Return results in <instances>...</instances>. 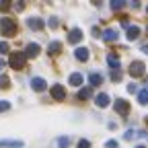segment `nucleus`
Masks as SVG:
<instances>
[{"label":"nucleus","instance_id":"nucleus-4","mask_svg":"<svg viewBox=\"0 0 148 148\" xmlns=\"http://www.w3.org/2000/svg\"><path fill=\"white\" fill-rule=\"evenodd\" d=\"M51 99L53 101H64L66 99V88L62 84H53L51 86Z\"/></svg>","mask_w":148,"mask_h":148},{"label":"nucleus","instance_id":"nucleus-34","mask_svg":"<svg viewBox=\"0 0 148 148\" xmlns=\"http://www.w3.org/2000/svg\"><path fill=\"white\" fill-rule=\"evenodd\" d=\"M136 148H146V146H142V144H140V146H136Z\"/></svg>","mask_w":148,"mask_h":148},{"label":"nucleus","instance_id":"nucleus-25","mask_svg":"<svg viewBox=\"0 0 148 148\" xmlns=\"http://www.w3.org/2000/svg\"><path fill=\"white\" fill-rule=\"evenodd\" d=\"M47 25H49L51 29H56V27H58V18H53V16H51L49 21H47Z\"/></svg>","mask_w":148,"mask_h":148},{"label":"nucleus","instance_id":"nucleus-15","mask_svg":"<svg viewBox=\"0 0 148 148\" xmlns=\"http://www.w3.org/2000/svg\"><path fill=\"white\" fill-rule=\"evenodd\" d=\"M68 82H70L72 86H80V84H82V74H78V72H74V74H70V78H68Z\"/></svg>","mask_w":148,"mask_h":148},{"label":"nucleus","instance_id":"nucleus-6","mask_svg":"<svg viewBox=\"0 0 148 148\" xmlns=\"http://www.w3.org/2000/svg\"><path fill=\"white\" fill-rule=\"evenodd\" d=\"M39 51H41V49H39V45H37V43H29V45L25 47L23 53H25V58H35Z\"/></svg>","mask_w":148,"mask_h":148},{"label":"nucleus","instance_id":"nucleus-20","mask_svg":"<svg viewBox=\"0 0 148 148\" xmlns=\"http://www.w3.org/2000/svg\"><path fill=\"white\" fill-rule=\"evenodd\" d=\"M58 146H60V148H68V146H70V138H68V136L58 138Z\"/></svg>","mask_w":148,"mask_h":148},{"label":"nucleus","instance_id":"nucleus-27","mask_svg":"<svg viewBox=\"0 0 148 148\" xmlns=\"http://www.w3.org/2000/svg\"><path fill=\"white\" fill-rule=\"evenodd\" d=\"M78 148H90V142L88 140H80L78 142Z\"/></svg>","mask_w":148,"mask_h":148},{"label":"nucleus","instance_id":"nucleus-28","mask_svg":"<svg viewBox=\"0 0 148 148\" xmlns=\"http://www.w3.org/2000/svg\"><path fill=\"white\" fill-rule=\"evenodd\" d=\"M4 51H8V43L6 41H0V53H4Z\"/></svg>","mask_w":148,"mask_h":148},{"label":"nucleus","instance_id":"nucleus-10","mask_svg":"<svg viewBox=\"0 0 148 148\" xmlns=\"http://www.w3.org/2000/svg\"><path fill=\"white\" fill-rule=\"evenodd\" d=\"M74 56H76V60H80V62H86L90 53H88V49H86V47H76Z\"/></svg>","mask_w":148,"mask_h":148},{"label":"nucleus","instance_id":"nucleus-17","mask_svg":"<svg viewBox=\"0 0 148 148\" xmlns=\"http://www.w3.org/2000/svg\"><path fill=\"white\" fill-rule=\"evenodd\" d=\"M88 80H90L92 86H99V84L103 82V76H101V74H97V72H92L90 76H88Z\"/></svg>","mask_w":148,"mask_h":148},{"label":"nucleus","instance_id":"nucleus-22","mask_svg":"<svg viewBox=\"0 0 148 148\" xmlns=\"http://www.w3.org/2000/svg\"><path fill=\"white\" fill-rule=\"evenodd\" d=\"M90 95H92L90 88H80V90H78V99H88Z\"/></svg>","mask_w":148,"mask_h":148},{"label":"nucleus","instance_id":"nucleus-30","mask_svg":"<svg viewBox=\"0 0 148 148\" xmlns=\"http://www.w3.org/2000/svg\"><path fill=\"white\" fill-rule=\"evenodd\" d=\"M8 6H10V4H8V2H0V10H6V8H8Z\"/></svg>","mask_w":148,"mask_h":148},{"label":"nucleus","instance_id":"nucleus-5","mask_svg":"<svg viewBox=\"0 0 148 148\" xmlns=\"http://www.w3.org/2000/svg\"><path fill=\"white\" fill-rule=\"evenodd\" d=\"M113 107H115V111H117L119 115H127V113H130V103H127L125 99H117Z\"/></svg>","mask_w":148,"mask_h":148},{"label":"nucleus","instance_id":"nucleus-16","mask_svg":"<svg viewBox=\"0 0 148 148\" xmlns=\"http://www.w3.org/2000/svg\"><path fill=\"white\" fill-rule=\"evenodd\" d=\"M60 49H62V43H60V41H51V43H49V47H47V51H49L51 56H58V53H60Z\"/></svg>","mask_w":148,"mask_h":148},{"label":"nucleus","instance_id":"nucleus-31","mask_svg":"<svg viewBox=\"0 0 148 148\" xmlns=\"http://www.w3.org/2000/svg\"><path fill=\"white\" fill-rule=\"evenodd\" d=\"M127 92H136V84H130L127 86Z\"/></svg>","mask_w":148,"mask_h":148},{"label":"nucleus","instance_id":"nucleus-8","mask_svg":"<svg viewBox=\"0 0 148 148\" xmlns=\"http://www.w3.org/2000/svg\"><path fill=\"white\" fill-rule=\"evenodd\" d=\"M27 25H29L31 29H35V31H41V29H43V21H41V18H37V16L27 18Z\"/></svg>","mask_w":148,"mask_h":148},{"label":"nucleus","instance_id":"nucleus-14","mask_svg":"<svg viewBox=\"0 0 148 148\" xmlns=\"http://www.w3.org/2000/svg\"><path fill=\"white\" fill-rule=\"evenodd\" d=\"M95 103H97V107H107V105H109V95L101 92V95L95 97Z\"/></svg>","mask_w":148,"mask_h":148},{"label":"nucleus","instance_id":"nucleus-2","mask_svg":"<svg viewBox=\"0 0 148 148\" xmlns=\"http://www.w3.org/2000/svg\"><path fill=\"white\" fill-rule=\"evenodd\" d=\"M25 62H27V58H25L23 51H12L10 58H8V64H10V68H14V70H23V68H25Z\"/></svg>","mask_w":148,"mask_h":148},{"label":"nucleus","instance_id":"nucleus-29","mask_svg":"<svg viewBox=\"0 0 148 148\" xmlns=\"http://www.w3.org/2000/svg\"><path fill=\"white\" fill-rule=\"evenodd\" d=\"M105 146H107V148H117V142H115V140H109Z\"/></svg>","mask_w":148,"mask_h":148},{"label":"nucleus","instance_id":"nucleus-19","mask_svg":"<svg viewBox=\"0 0 148 148\" xmlns=\"http://www.w3.org/2000/svg\"><path fill=\"white\" fill-rule=\"evenodd\" d=\"M138 103L140 105H148V90H140L138 92Z\"/></svg>","mask_w":148,"mask_h":148},{"label":"nucleus","instance_id":"nucleus-35","mask_svg":"<svg viewBox=\"0 0 148 148\" xmlns=\"http://www.w3.org/2000/svg\"><path fill=\"white\" fill-rule=\"evenodd\" d=\"M146 123H148V117H146Z\"/></svg>","mask_w":148,"mask_h":148},{"label":"nucleus","instance_id":"nucleus-26","mask_svg":"<svg viewBox=\"0 0 148 148\" xmlns=\"http://www.w3.org/2000/svg\"><path fill=\"white\" fill-rule=\"evenodd\" d=\"M111 78H113V80H121V72H119V70H113V74H111Z\"/></svg>","mask_w":148,"mask_h":148},{"label":"nucleus","instance_id":"nucleus-13","mask_svg":"<svg viewBox=\"0 0 148 148\" xmlns=\"http://www.w3.org/2000/svg\"><path fill=\"white\" fill-rule=\"evenodd\" d=\"M107 64L111 66V70H119V58L115 53H109L107 56Z\"/></svg>","mask_w":148,"mask_h":148},{"label":"nucleus","instance_id":"nucleus-1","mask_svg":"<svg viewBox=\"0 0 148 148\" xmlns=\"http://www.w3.org/2000/svg\"><path fill=\"white\" fill-rule=\"evenodd\" d=\"M0 33H2L4 37L16 35V23H14V18H10V16H2V18H0Z\"/></svg>","mask_w":148,"mask_h":148},{"label":"nucleus","instance_id":"nucleus-3","mask_svg":"<svg viewBox=\"0 0 148 148\" xmlns=\"http://www.w3.org/2000/svg\"><path fill=\"white\" fill-rule=\"evenodd\" d=\"M144 62H132L130 64V76H134V78H140L144 76Z\"/></svg>","mask_w":148,"mask_h":148},{"label":"nucleus","instance_id":"nucleus-18","mask_svg":"<svg viewBox=\"0 0 148 148\" xmlns=\"http://www.w3.org/2000/svg\"><path fill=\"white\" fill-rule=\"evenodd\" d=\"M2 146H12V148H21V142L18 140H0V148Z\"/></svg>","mask_w":148,"mask_h":148},{"label":"nucleus","instance_id":"nucleus-9","mask_svg":"<svg viewBox=\"0 0 148 148\" xmlns=\"http://www.w3.org/2000/svg\"><path fill=\"white\" fill-rule=\"evenodd\" d=\"M125 37H127V41H134V39H138V37H140V27H127Z\"/></svg>","mask_w":148,"mask_h":148},{"label":"nucleus","instance_id":"nucleus-32","mask_svg":"<svg viewBox=\"0 0 148 148\" xmlns=\"http://www.w3.org/2000/svg\"><path fill=\"white\" fill-rule=\"evenodd\" d=\"M2 68H4V60H2V58H0V70H2Z\"/></svg>","mask_w":148,"mask_h":148},{"label":"nucleus","instance_id":"nucleus-24","mask_svg":"<svg viewBox=\"0 0 148 148\" xmlns=\"http://www.w3.org/2000/svg\"><path fill=\"white\" fill-rule=\"evenodd\" d=\"M8 109H10L8 101H0V113H2V111H8Z\"/></svg>","mask_w":148,"mask_h":148},{"label":"nucleus","instance_id":"nucleus-21","mask_svg":"<svg viewBox=\"0 0 148 148\" xmlns=\"http://www.w3.org/2000/svg\"><path fill=\"white\" fill-rule=\"evenodd\" d=\"M123 6H125L123 0H113V2H111V8H113V10H121Z\"/></svg>","mask_w":148,"mask_h":148},{"label":"nucleus","instance_id":"nucleus-12","mask_svg":"<svg viewBox=\"0 0 148 148\" xmlns=\"http://www.w3.org/2000/svg\"><path fill=\"white\" fill-rule=\"evenodd\" d=\"M117 37H119V35H117L115 29H105V31H103V39H105V41H115Z\"/></svg>","mask_w":148,"mask_h":148},{"label":"nucleus","instance_id":"nucleus-11","mask_svg":"<svg viewBox=\"0 0 148 148\" xmlns=\"http://www.w3.org/2000/svg\"><path fill=\"white\" fill-rule=\"evenodd\" d=\"M80 39H82V31H80V29H72L70 35H68V41H70V43H78Z\"/></svg>","mask_w":148,"mask_h":148},{"label":"nucleus","instance_id":"nucleus-23","mask_svg":"<svg viewBox=\"0 0 148 148\" xmlns=\"http://www.w3.org/2000/svg\"><path fill=\"white\" fill-rule=\"evenodd\" d=\"M10 86V80L6 76H0V88H8Z\"/></svg>","mask_w":148,"mask_h":148},{"label":"nucleus","instance_id":"nucleus-7","mask_svg":"<svg viewBox=\"0 0 148 148\" xmlns=\"http://www.w3.org/2000/svg\"><path fill=\"white\" fill-rule=\"evenodd\" d=\"M31 88L37 90V92H43V90H45V80H43V78H37V76L31 78Z\"/></svg>","mask_w":148,"mask_h":148},{"label":"nucleus","instance_id":"nucleus-33","mask_svg":"<svg viewBox=\"0 0 148 148\" xmlns=\"http://www.w3.org/2000/svg\"><path fill=\"white\" fill-rule=\"evenodd\" d=\"M142 51H144V53H148V45H144V47H142Z\"/></svg>","mask_w":148,"mask_h":148}]
</instances>
